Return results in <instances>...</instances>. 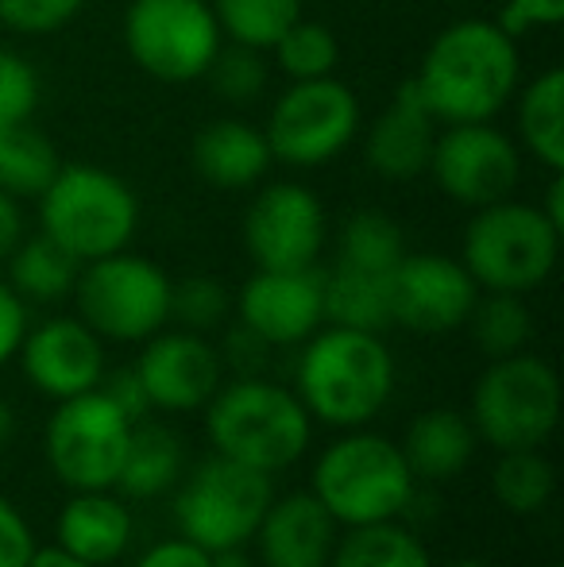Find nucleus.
Segmentation results:
<instances>
[{
    "mask_svg": "<svg viewBox=\"0 0 564 567\" xmlns=\"http://www.w3.org/2000/svg\"><path fill=\"white\" fill-rule=\"evenodd\" d=\"M31 553H35V540H31L28 522L0 494V567H28Z\"/></svg>",
    "mask_w": 564,
    "mask_h": 567,
    "instance_id": "obj_39",
    "label": "nucleus"
},
{
    "mask_svg": "<svg viewBox=\"0 0 564 567\" xmlns=\"http://www.w3.org/2000/svg\"><path fill=\"white\" fill-rule=\"evenodd\" d=\"M59 151L43 132L31 124H12L0 135V189L20 202V197H39L51 178L59 174Z\"/></svg>",
    "mask_w": 564,
    "mask_h": 567,
    "instance_id": "obj_28",
    "label": "nucleus"
},
{
    "mask_svg": "<svg viewBox=\"0 0 564 567\" xmlns=\"http://www.w3.org/2000/svg\"><path fill=\"white\" fill-rule=\"evenodd\" d=\"M480 286L464 270V262L449 255H402L391 270V321L414 329L422 337L452 332L468 324Z\"/></svg>",
    "mask_w": 564,
    "mask_h": 567,
    "instance_id": "obj_15",
    "label": "nucleus"
},
{
    "mask_svg": "<svg viewBox=\"0 0 564 567\" xmlns=\"http://www.w3.org/2000/svg\"><path fill=\"white\" fill-rule=\"evenodd\" d=\"M301 405L325 425H363L394 390V359L379 332L329 329L309 337L298 363Z\"/></svg>",
    "mask_w": 564,
    "mask_h": 567,
    "instance_id": "obj_2",
    "label": "nucleus"
},
{
    "mask_svg": "<svg viewBox=\"0 0 564 567\" xmlns=\"http://www.w3.org/2000/svg\"><path fill=\"white\" fill-rule=\"evenodd\" d=\"M519 74V39L495 20H460L429 43L414 85L441 124H483L514 101Z\"/></svg>",
    "mask_w": 564,
    "mask_h": 567,
    "instance_id": "obj_1",
    "label": "nucleus"
},
{
    "mask_svg": "<svg viewBox=\"0 0 564 567\" xmlns=\"http://www.w3.org/2000/svg\"><path fill=\"white\" fill-rule=\"evenodd\" d=\"M182 475V444L171 429L163 425H132L129 455L121 467V486L129 498H155L171 491Z\"/></svg>",
    "mask_w": 564,
    "mask_h": 567,
    "instance_id": "obj_27",
    "label": "nucleus"
},
{
    "mask_svg": "<svg viewBox=\"0 0 564 567\" xmlns=\"http://www.w3.org/2000/svg\"><path fill=\"white\" fill-rule=\"evenodd\" d=\"M468 321H472L475 343H480L491 359H503V355L522 351L530 340V332H534L530 309L522 306L519 293H491V298H475Z\"/></svg>",
    "mask_w": 564,
    "mask_h": 567,
    "instance_id": "obj_33",
    "label": "nucleus"
},
{
    "mask_svg": "<svg viewBox=\"0 0 564 567\" xmlns=\"http://www.w3.org/2000/svg\"><path fill=\"white\" fill-rule=\"evenodd\" d=\"M39 225L78 262H93L132 244L140 202L121 174L70 163L59 166L51 186L39 194Z\"/></svg>",
    "mask_w": 564,
    "mask_h": 567,
    "instance_id": "obj_3",
    "label": "nucleus"
},
{
    "mask_svg": "<svg viewBox=\"0 0 564 567\" xmlns=\"http://www.w3.org/2000/svg\"><path fill=\"white\" fill-rule=\"evenodd\" d=\"M136 379L151 410L186 413L221 390V355L197 332H155L147 337Z\"/></svg>",
    "mask_w": 564,
    "mask_h": 567,
    "instance_id": "obj_17",
    "label": "nucleus"
},
{
    "mask_svg": "<svg viewBox=\"0 0 564 567\" xmlns=\"http://www.w3.org/2000/svg\"><path fill=\"white\" fill-rule=\"evenodd\" d=\"M271 506V475L228 455L205 460L194 475L182 483L174 498V522L182 537L202 545L205 553L240 548L256 537Z\"/></svg>",
    "mask_w": 564,
    "mask_h": 567,
    "instance_id": "obj_9",
    "label": "nucleus"
},
{
    "mask_svg": "<svg viewBox=\"0 0 564 567\" xmlns=\"http://www.w3.org/2000/svg\"><path fill=\"white\" fill-rule=\"evenodd\" d=\"M136 567H209V553L194 540L178 537V540H163L151 553L140 556Z\"/></svg>",
    "mask_w": 564,
    "mask_h": 567,
    "instance_id": "obj_41",
    "label": "nucleus"
},
{
    "mask_svg": "<svg viewBox=\"0 0 564 567\" xmlns=\"http://www.w3.org/2000/svg\"><path fill=\"white\" fill-rule=\"evenodd\" d=\"M256 533L267 567H325L337 545V522L314 494L271 502Z\"/></svg>",
    "mask_w": 564,
    "mask_h": 567,
    "instance_id": "obj_20",
    "label": "nucleus"
},
{
    "mask_svg": "<svg viewBox=\"0 0 564 567\" xmlns=\"http://www.w3.org/2000/svg\"><path fill=\"white\" fill-rule=\"evenodd\" d=\"M437 124L441 120L429 113L414 78H407L391 105L371 120L368 140H363V158H368V166L379 178H391V182L418 178V174L429 171V158H433Z\"/></svg>",
    "mask_w": 564,
    "mask_h": 567,
    "instance_id": "obj_19",
    "label": "nucleus"
},
{
    "mask_svg": "<svg viewBox=\"0 0 564 567\" xmlns=\"http://www.w3.org/2000/svg\"><path fill=\"white\" fill-rule=\"evenodd\" d=\"M495 498L514 514H534L553 494V467L534 449H514L495 463Z\"/></svg>",
    "mask_w": 564,
    "mask_h": 567,
    "instance_id": "obj_34",
    "label": "nucleus"
},
{
    "mask_svg": "<svg viewBox=\"0 0 564 567\" xmlns=\"http://www.w3.org/2000/svg\"><path fill=\"white\" fill-rule=\"evenodd\" d=\"M444 567H491V564H483V560H452V564H444Z\"/></svg>",
    "mask_w": 564,
    "mask_h": 567,
    "instance_id": "obj_50",
    "label": "nucleus"
},
{
    "mask_svg": "<svg viewBox=\"0 0 564 567\" xmlns=\"http://www.w3.org/2000/svg\"><path fill=\"white\" fill-rule=\"evenodd\" d=\"M452 4H464V0H452Z\"/></svg>",
    "mask_w": 564,
    "mask_h": 567,
    "instance_id": "obj_51",
    "label": "nucleus"
},
{
    "mask_svg": "<svg viewBox=\"0 0 564 567\" xmlns=\"http://www.w3.org/2000/svg\"><path fill=\"white\" fill-rule=\"evenodd\" d=\"M23 332H28V309H23V298L8 282H0V363H8V359L20 351Z\"/></svg>",
    "mask_w": 564,
    "mask_h": 567,
    "instance_id": "obj_40",
    "label": "nucleus"
},
{
    "mask_svg": "<svg viewBox=\"0 0 564 567\" xmlns=\"http://www.w3.org/2000/svg\"><path fill=\"white\" fill-rule=\"evenodd\" d=\"M171 278L143 255L113 251L82 262L74 282L78 313L101 340L136 343L171 321Z\"/></svg>",
    "mask_w": 564,
    "mask_h": 567,
    "instance_id": "obj_7",
    "label": "nucleus"
},
{
    "mask_svg": "<svg viewBox=\"0 0 564 567\" xmlns=\"http://www.w3.org/2000/svg\"><path fill=\"white\" fill-rule=\"evenodd\" d=\"M213 16L228 43L271 51L275 39L301 20V0H213Z\"/></svg>",
    "mask_w": 564,
    "mask_h": 567,
    "instance_id": "obj_30",
    "label": "nucleus"
},
{
    "mask_svg": "<svg viewBox=\"0 0 564 567\" xmlns=\"http://www.w3.org/2000/svg\"><path fill=\"white\" fill-rule=\"evenodd\" d=\"M475 452V429L468 417L452 410H429L410 425L402 455L410 471L422 478H452L468 467Z\"/></svg>",
    "mask_w": 564,
    "mask_h": 567,
    "instance_id": "obj_24",
    "label": "nucleus"
},
{
    "mask_svg": "<svg viewBox=\"0 0 564 567\" xmlns=\"http://www.w3.org/2000/svg\"><path fill=\"white\" fill-rule=\"evenodd\" d=\"M132 545V514L105 491H78L59 514V548L101 567L124 556Z\"/></svg>",
    "mask_w": 564,
    "mask_h": 567,
    "instance_id": "obj_22",
    "label": "nucleus"
},
{
    "mask_svg": "<svg viewBox=\"0 0 564 567\" xmlns=\"http://www.w3.org/2000/svg\"><path fill=\"white\" fill-rule=\"evenodd\" d=\"M39 109V74L23 54L0 47V127L28 124Z\"/></svg>",
    "mask_w": 564,
    "mask_h": 567,
    "instance_id": "obj_37",
    "label": "nucleus"
},
{
    "mask_svg": "<svg viewBox=\"0 0 564 567\" xmlns=\"http://www.w3.org/2000/svg\"><path fill=\"white\" fill-rule=\"evenodd\" d=\"M0 135H4V127H0Z\"/></svg>",
    "mask_w": 564,
    "mask_h": 567,
    "instance_id": "obj_52",
    "label": "nucleus"
},
{
    "mask_svg": "<svg viewBox=\"0 0 564 567\" xmlns=\"http://www.w3.org/2000/svg\"><path fill=\"white\" fill-rule=\"evenodd\" d=\"M271 54H275V66H279L290 82H314V78H329L332 70H337L340 43L325 23L294 20L290 28L275 39Z\"/></svg>",
    "mask_w": 564,
    "mask_h": 567,
    "instance_id": "obj_32",
    "label": "nucleus"
},
{
    "mask_svg": "<svg viewBox=\"0 0 564 567\" xmlns=\"http://www.w3.org/2000/svg\"><path fill=\"white\" fill-rule=\"evenodd\" d=\"M225 35L209 0H132L124 12V47L155 82L186 85L205 78Z\"/></svg>",
    "mask_w": 564,
    "mask_h": 567,
    "instance_id": "obj_10",
    "label": "nucleus"
},
{
    "mask_svg": "<svg viewBox=\"0 0 564 567\" xmlns=\"http://www.w3.org/2000/svg\"><path fill=\"white\" fill-rule=\"evenodd\" d=\"M244 247L259 270L314 267L325 247V205L298 182L259 189L244 217Z\"/></svg>",
    "mask_w": 564,
    "mask_h": 567,
    "instance_id": "obj_14",
    "label": "nucleus"
},
{
    "mask_svg": "<svg viewBox=\"0 0 564 567\" xmlns=\"http://www.w3.org/2000/svg\"><path fill=\"white\" fill-rule=\"evenodd\" d=\"M23 374L35 390L51 398H74L101 386L105 374V348L101 337L85 321L54 317L35 332H23Z\"/></svg>",
    "mask_w": 564,
    "mask_h": 567,
    "instance_id": "obj_18",
    "label": "nucleus"
},
{
    "mask_svg": "<svg viewBox=\"0 0 564 567\" xmlns=\"http://www.w3.org/2000/svg\"><path fill=\"white\" fill-rule=\"evenodd\" d=\"M105 394L113 398L116 405H121V413H124V417H129V421H140L143 413L151 410V402H147V394H143V386H140L136 371H116L113 379H109Z\"/></svg>",
    "mask_w": 564,
    "mask_h": 567,
    "instance_id": "obj_43",
    "label": "nucleus"
},
{
    "mask_svg": "<svg viewBox=\"0 0 564 567\" xmlns=\"http://www.w3.org/2000/svg\"><path fill=\"white\" fill-rule=\"evenodd\" d=\"M503 8L526 28H557L564 20V0H503Z\"/></svg>",
    "mask_w": 564,
    "mask_h": 567,
    "instance_id": "obj_44",
    "label": "nucleus"
},
{
    "mask_svg": "<svg viewBox=\"0 0 564 567\" xmlns=\"http://www.w3.org/2000/svg\"><path fill=\"white\" fill-rule=\"evenodd\" d=\"M332 567H433L422 540L391 522L352 525L340 545H332Z\"/></svg>",
    "mask_w": 564,
    "mask_h": 567,
    "instance_id": "obj_29",
    "label": "nucleus"
},
{
    "mask_svg": "<svg viewBox=\"0 0 564 567\" xmlns=\"http://www.w3.org/2000/svg\"><path fill=\"white\" fill-rule=\"evenodd\" d=\"M132 441V421L105 390L62 398L47 425V460L70 491H113Z\"/></svg>",
    "mask_w": 564,
    "mask_h": 567,
    "instance_id": "obj_12",
    "label": "nucleus"
},
{
    "mask_svg": "<svg viewBox=\"0 0 564 567\" xmlns=\"http://www.w3.org/2000/svg\"><path fill=\"white\" fill-rule=\"evenodd\" d=\"M360 132V101L337 78L294 82L267 113L264 140L275 163L294 171H317L345 155Z\"/></svg>",
    "mask_w": 564,
    "mask_h": 567,
    "instance_id": "obj_11",
    "label": "nucleus"
},
{
    "mask_svg": "<svg viewBox=\"0 0 564 567\" xmlns=\"http://www.w3.org/2000/svg\"><path fill=\"white\" fill-rule=\"evenodd\" d=\"M189 158H194V171L217 189L256 186L267 174V166L275 163L264 132L256 124H248V120H233V116L209 120L194 135Z\"/></svg>",
    "mask_w": 564,
    "mask_h": 567,
    "instance_id": "obj_21",
    "label": "nucleus"
},
{
    "mask_svg": "<svg viewBox=\"0 0 564 567\" xmlns=\"http://www.w3.org/2000/svg\"><path fill=\"white\" fill-rule=\"evenodd\" d=\"M537 209H542L545 217H550L553 225L564 231V178H561V174H553L550 194H545V205H537Z\"/></svg>",
    "mask_w": 564,
    "mask_h": 567,
    "instance_id": "obj_47",
    "label": "nucleus"
},
{
    "mask_svg": "<svg viewBox=\"0 0 564 567\" xmlns=\"http://www.w3.org/2000/svg\"><path fill=\"white\" fill-rule=\"evenodd\" d=\"M209 567H252V560L240 548H221V553H209Z\"/></svg>",
    "mask_w": 564,
    "mask_h": 567,
    "instance_id": "obj_48",
    "label": "nucleus"
},
{
    "mask_svg": "<svg viewBox=\"0 0 564 567\" xmlns=\"http://www.w3.org/2000/svg\"><path fill=\"white\" fill-rule=\"evenodd\" d=\"M78 267L82 262L74 255H66L51 236H31V239H20L16 251L8 255V278H12V290L20 298H31V301H59L66 293H74V282H78Z\"/></svg>",
    "mask_w": 564,
    "mask_h": 567,
    "instance_id": "obj_26",
    "label": "nucleus"
},
{
    "mask_svg": "<svg viewBox=\"0 0 564 567\" xmlns=\"http://www.w3.org/2000/svg\"><path fill=\"white\" fill-rule=\"evenodd\" d=\"M213 93L228 105H248L256 101L259 93L267 90V62H264V51H252V47H240V43H221V51L213 54L209 70Z\"/></svg>",
    "mask_w": 564,
    "mask_h": 567,
    "instance_id": "obj_35",
    "label": "nucleus"
},
{
    "mask_svg": "<svg viewBox=\"0 0 564 567\" xmlns=\"http://www.w3.org/2000/svg\"><path fill=\"white\" fill-rule=\"evenodd\" d=\"M407 255L402 228L387 213L363 209L340 228V259L345 267L368 270V275H391Z\"/></svg>",
    "mask_w": 564,
    "mask_h": 567,
    "instance_id": "obj_31",
    "label": "nucleus"
},
{
    "mask_svg": "<svg viewBox=\"0 0 564 567\" xmlns=\"http://www.w3.org/2000/svg\"><path fill=\"white\" fill-rule=\"evenodd\" d=\"M519 140L550 174H564V70L550 66L519 97Z\"/></svg>",
    "mask_w": 564,
    "mask_h": 567,
    "instance_id": "obj_25",
    "label": "nucleus"
},
{
    "mask_svg": "<svg viewBox=\"0 0 564 567\" xmlns=\"http://www.w3.org/2000/svg\"><path fill=\"white\" fill-rule=\"evenodd\" d=\"M561 382L545 359L503 355L480 374L472 394V425L499 452L537 449L557 429Z\"/></svg>",
    "mask_w": 564,
    "mask_h": 567,
    "instance_id": "obj_8",
    "label": "nucleus"
},
{
    "mask_svg": "<svg viewBox=\"0 0 564 567\" xmlns=\"http://www.w3.org/2000/svg\"><path fill=\"white\" fill-rule=\"evenodd\" d=\"M429 174L441 194L468 209L506 202L519 189L522 155L511 135L499 132L491 120L483 124H449L437 132Z\"/></svg>",
    "mask_w": 564,
    "mask_h": 567,
    "instance_id": "obj_13",
    "label": "nucleus"
},
{
    "mask_svg": "<svg viewBox=\"0 0 564 567\" xmlns=\"http://www.w3.org/2000/svg\"><path fill=\"white\" fill-rule=\"evenodd\" d=\"M85 0H0V23L16 35H51L62 31Z\"/></svg>",
    "mask_w": 564,
    "mask_h": 567,
    "instance_id": "obj_38",
    "label": "nucleus"
},
{
    "mask_svg": "<svg viewBox=\"0 0 564 567\" xmlns=\"http://www.w3.org/2000/svg\"><path fill=\"white\" fill-rule=\"evenodd\" d=\"M561 228L537 205L495 202L464 228V270L491 293L537 290L557 267Z\"/></svg>",
    "mask_w": 564,
    "mask_h": 567,
    "instance_id": "obj_6",
    "label": "nucleus"
},
{
    "mask_svg": "<svg viewBox=\"0 0 564 567\" xmlns=\"http://www.w3.org/2000/svg\"><path fill=\"white\" fill-rule=\"evenodd\" d=\"M12 433H16V413L8 402H0V452H4V444L12 441Z\"/></svg>",
    "mask_w": 564,
    "mask_h": 567,
    "instance_id": "obj_49",
    "label": "nucleus"
},
{
    "mask_svg": "<svg viewBox=\"0 0 564 567\" xmlns=\"http://www.w3.org/2000/svg\"><path fill=\"white\" fill-rule=\"evenodd\" d=\"M321 298H325V321L340 329L360 332H383L391 321V275H368L356 267H337L321 275Z\"/></svg>",
    "mask_w": 564,
    "mask_h": 567,
    "instance_id": "obj_23",
    "label": "nucleus"
},
{
    "mask_svg": "<svg viewBox=\"0 0 564 567\" xmlns=\"http://www.w3.org/2000/svg\"><path fill=\"white\" fill-rule=\"evenodd\" d=\"M205 429H209L217 455L271 475V471L290 467L306 452L309 410L290 390L248 374L209 398Z\"/></svg>",
    "mask_w": 564,
    "mask_h": 567,
    "instance_id": "obj_4",
    "label": "nucleus"
},
{
    "mask_svg": "<svg viewBox=\"0 0 564 567\" xmlns=\"http://www.w3.org/2000/svg\"><path fill=\"white\" fill-rule=\"evenodd\" d=\"M240 324L264 337L271 348L301 343L325 321L321 270H256L236 298Z\"/></svg>",
    "mask_w": 564,
    "mask_h": 567,
    "instance_id": "obj_16",
    "label": "nucleus"
},
{
    "mask_svg": "<svg viewBox=\"0 0 564 567\" xmlns=\"http://www.w3.org/2000/svg\"><path fill=\"white\" fill-rule=\"evenodd\" d=\"M171 317L189 332L217 329L228 317V290L217 278H186V282L171 286Z\"/></svg>",
    "mask_w": 564,
    "mask_h": 567,
    "instance_id": "obj_36",
    "label": "nucleus"
},
{
    "mask_svg": "<svg viewBox=\"0 0 564 567\" xmlns=\"http://www.w3.org/2000/svg\"><path fill=\"white\" fill-rule=\"evenodd\" d=\"M267 351H271V343L264 337H256L252 329H244V324L228 337V363L244 374H256L259 367L267 363Z\"/></svg>",
    "mask_w": 564,
    "mask_h": 567,
    "instance_id": "obj_42",
    "label": "nucleus"
},
{
    "mask_svg": "<svg viewBox=\"0 0 564 567\" xmlns=\"http://www.w3.org/2000/svg\"><path fill=\"white\" fill-rule=\"evenodd\" d=\"M23 239V217H20V202H16L8 189H0V259L16 251V244Z\"/></svg>",
    "mask_w": 564,
    "mask_h": 567,
    "instance_id": "obj_45",
    "label": "nucleus"
},
{
    "mask_svg": "<svg viewBox=\"0 0 564 567\" xmlns=\"http://www.w3.org/2000/svg\"><path fill=\"white\" fill-rule=\"evenodd\" d=\"M314 498L340 525L391 522L414 498V471L402 449L371 433L337 441L314 467Z\"/></svg>",
    "mask_w": 564,
    "mask_h": 567,
    "instance_id": "obj_5",
    "label": "nucleus"
},
{
    "mask_svg": "<svg viewBox=\"0 0 564 567\" xmlns=\"http://www.w3.org/2000/svg\"><path fill=\"white\" fill-rule=\"evenodd\" d=\"M28 567H93V564H85V560H78V556H70L66 548H35L31 553V560Z\"/></svg>",
    "mask_w": 564,
    "mask_h": 567,
    "instance_id": "obj_46",
    "label": "nucleus"
}]
</instances>
